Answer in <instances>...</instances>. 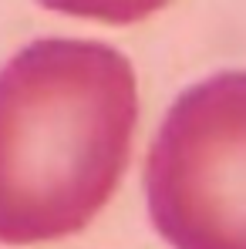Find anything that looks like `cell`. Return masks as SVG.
Listing matches in <instances>:
<instances>
[{
  "mask_svg": "<svg viewBox=\"0 0 246 249\" xmlns=\"http://www.w3.org/2000/svg\"><path fill=\"white\" fill-rule=\"evenodd\" d=\"M142 189L165 246L246 249V71H216L169 105Z\"/></svg>",
  "mask_w": 246,
  "mask_h": 249,
  "instance_id": "cell-2",
  "label": "cell"
},
{
  "mask_svg": "<svg viewBox=\"0 0 246 249\" xmlns=\"http://www.w3.org/2000/svg\"><path fill=\"white\" fill-rule=\"evenodd\" d=\"M138 78L118 47L41 37L0 68V243L88 229L132 159Z\"/></svg>",
  "mask_w": 246,
  "mask_h": 249,
  "instance_id": "cell-1",
  "label": "cell"
},
{
  "mask_svg": "<svg viewBox=\"0 0 246 249\" xmlns=\"http://www.w3.org/2000/svg\"><path fill=\"white\" fill-rule=\"evenodd\" d=\"M38 3L54 14H64V17L125 27V24H138V20L165 10L172 0H38Z\"/></svg>",
  "mask_w": 246,
  "mask_h": 249,
  "instance_id": "cell-3",
  "label": "cell"
}]
</instances>
